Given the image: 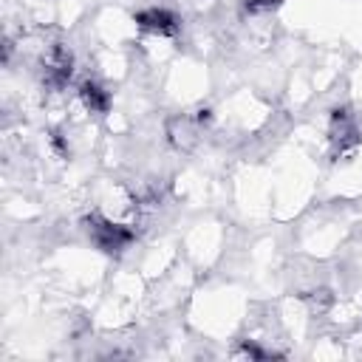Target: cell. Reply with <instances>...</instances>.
<instances>
[{"mask_svg":"<svg viewBox=\"0 0 362 362\" xmlns=\"http://www.w3.org/2000/svg\"><path fill=\"white\" fill-rule=\"evenodd\" d=\"M90 238H93V243H96L102 252H119V249H124V246L130 243L133 235H130V229H124V226H119V223L93 218V221H90Z\"/></svg>","mask_w":362,"mask_h":362,"instance_id":"cell-1","label":"cell"},{"mask_svg":"<svg viewBox=\"0 0 362 362\" xmlns=\"http://www.w3.org/2000/svg\"><path fill=\"white\" fill-rule=\"evenodd\" d=\"M68 79H71V54L62 45H54L45 57V82L62 88Z\"/></svg>","mask_w":362,"mask_h":362,"instance_id":"cell-2","label":"cell"},{"mask_svg":"<svg viewBox=\"0 0 362 362\" xmlns=\"http://www.w3.org/2000/svg\"><path fill=\"white\" fill-rule=\"evenodd\" d=\"M136 23H139L141 28H147V31H156V34H170V31H175V17H173L170 11H164V8H147V11H141V14L136 17Z\"/></svg>","mask_w":362,"mask_h":362,"instance_id":"cell-3","label":"cell"},{"mask_svg":"<svg viewBox=\"0 0 362 362\" xmlns=\"http://www.w3.org/2000/svg\"><path fill=\"white\" fill-rule=\"evenodd\" d=\"M79 96H82L85 107H88V110H93V113H102V110H107V105H110L107 90H105L102 85H96V82H82Z\"/></svg>","mask_w":362,"mask_h":362,"instance_id":"cell-4","label":"cell"},{"mask_svg":"<svg viewBox=\"0 0 362 362\" xmlns=\"http://www.w3.org/2000/svg\"><path fill=\"white\" fill-rule=\"evenodd\" d=\"M277 0H246V8L249 11H266V8H274Z\"/></svg>","mask_w":362,"mask_h":362,"instance_id":"cell-5","label":"cell"}]
</instances>
